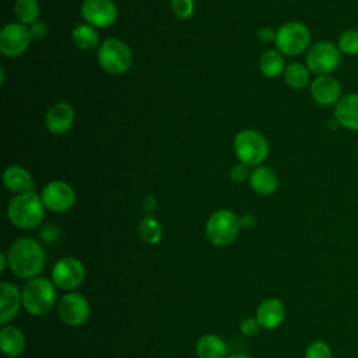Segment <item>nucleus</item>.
Instances as JSON below:
<instances>
[{
  "label": "nucleus",
  "instance_id": "obj_1",
  "mask_svg": "<svg viewBox=\"0 0 358 358\" xmlns=\"http://www.w3.org/2000/svg\"><path fill=\"white\" fill-rule=\"evenodd\" d=\"M6 255L11 271L21 278H34L45 266V250L42 245L32 238L14 241Z\"/></svg>",
  "mask_w": 358,
  "mask_h": 358
},
{
  "label": "nucleus",
  "instance_id": "obj_2",
  "mask_svg": "<svg viewBox=\"0 0 358 358\" xmlns=\"http://www.w3.org/2000/svg\"><path fill=\"white\" fill-rule=\"evenodd\" d=\"M45 208L41 194L29 190L15 194L10 200L7 206V218L17 228L32 229L43 221Z\"/></svg>",
  "mask_w": 358,
  "mask_h": 358
},
{
  "label": "nucleus",
  "instance_id": "obj_3",
  "mask_svg": "<svg viewBox=\"0 0 358 358\" xmlns=\"http://www.w3.org/2000/svg\"><path fill=\"white\" fill-rule=\"evenodd\" d=\"M56 303V285L43 277L28 280L22 288V306L34 316H43Z\"/></svg>",
  "mask_w": 358,
  "mask_h": 358
},
{
  "label": "nucleus",
  "instance_id": "obj_4",
  "mask_svg": "<svg viewBox=\"0 0 358 358\" xmlns=\"http://www.w3.org/2000/svg\"><path fill=\"white\" fill-rule=\"evenodd\" d=\"M96 59L105 73L120 76L131 67L133 53L122 39L108 38L96 49Z\"/></svg>",
  "mask_w": 358,
  "mask_h": 358
},
{
  "label": "nucleus",
  "instance_id": "obj_5",
  "mask_svg": "<svg viewBox=\"0 0 358 358\" xmlns=\"http://www.w3.org/2000/svg\"><path fill=\"white\" fill-rule=\"evenodd\" d=\"M234 151L239 162L248 166H259L268 157V143L257 130L245 129L234 137Z\"/></svg>",
  "mask_w": 358,
  "mask_h": 358
},
{
  "label": "nucleus",
  "instance_id": "obj_6",
  "mask_svg": "<svg viewBox=\"0 0 358 358\" xmlns=\"http://www.w3.org/2000/svg\"><path fill=\"white\" fill-rule=\"evenodd\" d=\"M239 229V217L227 208L214 211L206 222V236L218 248L231 245L236 239Z\"/></svg>",
  "mask_w": 358,
  "mask_h": 358
},
{
  "label": "nucleus",
  "instance_id": "obj_7",
  "mask_svg": "<svg viewBox=\"0 0 358 358\" xmlns=\"http://www.w3.org/2000/svg\"><path fill=\"white\" fill-rule=\"evenodd\" d=\"M275 49L284 56H299L309 49L310 31L301 21H288L277 29Z\"/></svg>",
  "mask_w": 358,
  "mask_h": 358
},
{
  "label": "nucleus",
  "instance_id": "obj_8",
  "mask_svg": "<svg viewBox=\"0 0 358 358\" xmlns=\"http://www.w3.org/2000/svg\"><path fill=\"white\" fill-rule=\"evenodd\" d=\"M341 62L338 46L329 41L313 43L306 52V66L316 76H327L333 73Z\"/></svg>",
  "mask_w": 358,
  "mask_h": 358
},
{
  "label": "nucleus",
  "instance_id": "obj_9",
  "mask_svg": "<svg viewBox=\"0 0 358 358\" xmlns=\"http://www.w3.org/2000/svg\"><path fill=\"white\" fill-rule=\"evenodd\" d=\"M31 41L27 25L8 22L0 31V52L6 57H18L28 49Z\"/></svg>",
  "mask_w": 358,
  "mask_h": 358
},
{
  "label": "nucleus",
  "instance_id": "obj_10",
  "mask_svg": "<svg viewBox=\"0 0 358 358\" xmlns=\"http://www.w3.org/2000/svg\"><path fill=\"white\" fill-rule=\"evenodd\" d=\"M41 199L48 210L53 213H64L74 206L76 192L71 185L64 180H50L43 186Z\"/></svg>",
  "mask_w": 358,
  "mask_h": 358
},
{
  "label": "nucleus",
  "instance_id": "obj_11",
  "mask_svg": "<svg viewBox=\"0 0 358 358\" xmlns=\"http://www.w3.org/2000/svg\"><path fill=\"white\" fill-rule=\"evenodd\" d=\"M57 313L64 324L77 327L88 320L91 309L84 295L78 292H67L57 303Z\"/></svg>",
  "mask_w": 358,
  "mask_h": 358
},
{
  "label": "nucleus",
  "instance_id": "obj_12",
  "mask_svg": "<svg viewBox=\"0 0 358 358\" xmlns=\"http://www.w3.org/2000/svg\"><path fill=\"white\" fill-rule=\"evenodd\" d=\"M85 278V268L76 257H63L52 268V281L64 291L76 289Z\"/></svg>",
  "mask_w": 358,
  "mask_h": 358
},
{
  "label": "nucleus",
  "instance_id": "obj_13",
  "mask_svg": "<svg viewBox=\"0 0 358 358\" xmlns=\"http://www.w3.org/2000/svg\"><path fill=\"white\" fill-rule=\"evenodd\" d=\"M80 14L94 28H108L117 20V7L112 0H84Z\"/></svg>",
  "mask_w": 358,
  "mask_h": 358
},
{
  "label": "nucleus",
  "instance_id": "obj_14",
  "mask_svg": "<svg viewBox=\"0 0 358 358\" xmlns=\"http://www.w3.org/2000/svg\"><path fill=\"white\" fill-rule=\"evenodd\" d=\"M312 99L320 106L336 105L341 95V85L338 80L330 74L317 76L309 85Z\"/></svg>",
  "mask_w": 358,
  "mask_h": 358
},
{
  "label": "nucleus",
  "instance_id": "obj_15",
  "mask_svg": "<svg viewBox=\"0 0 358 358\" xmlns=\"http://www.w3.org/2000/svg\"><path fill=\"white\" fill-rule=\"evenodd\" d=\"M74 123V109L67 102L52 105L45 115V127L52 134L67 133Z\"/></svg>",
  "mask_w": 358,
  "mask_h": 358
},
{
  "label": "nucleus",
  "instance_id": "obj_16",
  "mask_svg": "<svg viewBox=\"0 0 358 358\" xmlns=\"http://www.w3.org/2000/svg\"><path fill=\"white\" fill-rule=\"evenodd\" d=\"M334 120L344 129L358 131V92H350L340 98L334 106Z\"/></svg>",
  "mask_w": 358,
  "mask_h": 358
},
{
  "label": "nucleus",
  "instance_id": "obj_17",
  "mask_svg": "<svg viewBox=\"0 0 358 358\" xmlns=\"http://www.w3.org/2000/svg\"><path fill=\"white\" fill-rule=\"evenodd\" d=\"M22 303V292L17 285L3 281L0 284V322L1 324H7L13 320Z\"/></svg>",
  "mask_w": 358,
  "mask_h": 358
},
{
  "label": "nucleus",
  "instance_id": "obj_18",
  "mask_svg": "<svg viewBox=\"0 0 358 358\" xmlns=\"http://www.w3.org/2000/svg\"><path fill=\"white\" fill-rule=\"evenodd\" d=\"M256 319L263 329H277L285 319V306L277 298H267L257 306Z\"/></svg>",
  "mask_w": 358,
  "mask_h": 358
},
{
  "label": "nucleus",
  "instance_id": "obj_19",
  "mask_svg": "<svg viewBox=\"0 0 358 358\" xmlns=\"http://www.w3.org/2000/svg\"><path fill=\"white\" fill-rule=\"evenodd\" d=\"M3 185L13 193H25L32 190L34 179L28 169L21 165H10L3 172Z\"/></svg>",
  "mask_w": 358,
  "mask_h": 358
},
{
  "label": "nucleus",
  "instance_id": "obj_20",
  "mask_svg": "<svg viewBox=\"0 0 358 358\" xmlns=\"http://www.w3.org/2000/svg\"><path fill=\"white\" fill-rule=\"evenodd\" d=\"M249 183L256 193L268 196L277 190L280 185V179L274 169L264 165H259V166H255L253 171L250 172Z\"/></svg>",
  "mask_w": 358,
  "mask_h": 358
},
{
  "label": "nucleus",
  "instance_id": "obj_21",
  "mask_svg": "<svg viewBox=\"0 0 358 358\" xmlns=\"http://www.w3.org/2000/svg\"><path fill=\"white\" fill-rule=\"evenodd\" d=\"M0 350L7 357H18L25 350L24 333L15 327L4 324L0 330Z\"/></svg>",
  "mask_w": 358,
  "mask_h": 358
},
{
  "label": "nucleus",
  "instance_id": "obj_22",
  "mask_svg": "<svg viewBox=\"0 0 358 358\" xmlns=\"http://www.w3.org/2000/svg\"><path fill=\"white\" fill-rule=\"evenodd\" d=\"M199 358H227V344L215 334H204L197 340Z\"/></svg>",
  "mask_w": 358,
  "mask_h": 358
},
{
  "label": "nucleus",
  "instance_id": "obj_23",
  "mask_svg": "<svg viewBox=\"0 0 358 358\" xmlns=\"http://www.w3.org/2000/svg\"><path fill=\"white\" fill-rule=\"evenodd\" d=\"M71 39L73 43L81 49V50H94L98 49L101 42H99V34L96 31V28H94L92 25L84 22V24H78L73 28L71 31Z\"/></svg>",
  "mask_w": 358,
  "mask_h": 358
},
{
  "label": "nucleus",
  "instance_id": "obj_24",
  "mask_svg": "<svg viewBox=\"0 0 358 358\" xmlns=\"http://www.w3.org/2000/svg\"><path fill=\"white\" fill-rule=\"evenodd\" d=\"M259 69L264 77L275 78L285 70L284 55L277 49H267L260 55Z\"/></svg>",
  "mask_w": 358,
  "mask_h": 358
},
{
  "label": "nucleus",
  "instance_id": "obj_25",
  "mask_svg": "<svg viewBox=\"0 0 358 358\" xmlns=\"http://www.w3.org/2000/svg\"><path fill=\"white\" fill-rule=\"evenodd\" d=\"M282 76L285 84L294 90H303L308 87L310 81V70L308 69L306 64L298 62L285 66Z\"/></svg>",
  "mask_w": 358,
  "mask_h": 358
},
{
  "label": "nucleus",
  "instance_id": "obj_26",
  "mask_svg": "<svg viewBox=\"0 0 358 358\" xmlns=\"http://www.w3.org/2000/svg\"><path fill=\"white\" fill-rule=\"evenodd\" d=\"M39 14L41 7L36 0H15L14 15L17 18V22L29 27L38 21Z\"/></svg>",
  "mask_w": 358,
  "mask_h": 358
},
{
  "label": "nucleus",
  "instance_id": "obj_27",
  "mask_svg": "<svg viewBox=\"0 0 358 358\" xmlns=\"http://www.w3.org/2000/svg\"><path fill=\"white\" fill-rule=\"evenodd\" d=\"M137 232L141 241L148 245H155L162 238V227L152 215H145L141 218L137 225Z\"/></svg>",
  "mask_w": 358,
  "mask_h": 358
},
{
  "label": "nucleus",
  "instance_id": "obj_28",
  "mask_svg": "<svg viewBox=\"0 0 358 358\" xmlns=\"http://www.w3.org/2000/svg\"><path fill=\"white\" fill-rule=\"evenodd\" d=\"M337 46L341 53L348 56L358 55V29L350 28L340 34L337 39Z\"/></svg>",
  "mask_w": 358,
  "mask_h": 358
},
{
  "label": "nucleus",
  "instance_id": "obj_29",
  "mask_svg": "<svg viewBox=\"0 0 358 358\" xmlns=\"http://www.w3.org/2000/svg\"><path fill=\"white\" fill-rule=\"evenodd\" d=\"M331 357H333L331 347L322 340L312 341L305 348V358H331Z\"/></svg>",
  "mask_w": 358,
  "mask_h": 358
},
{
  "label": "nucleus",
  "instance_id": "obj_30",
  "mask_svg": "<svg viewBox=\"0 0 358 358\" xmlns=\"http://www.w3.org/2000/svg\"><path fill=\"white\" fill-rule=\"evenodd\" d=\"M171 8L178 18L187 20L194 13V1L193 0H171Z\"/></svg>",
  "mask_w": 358,
  "mask_h": 358
},
{
  "label": "nucleus",
  "instance_id": "obj_31",
  "mask_svg": "<svg viewBox=\"0 0 358 358\" xmlns=\"http://www.w3.org/2000/svg\"><path fill=\"white\" fill-rule=\"evenodd\" d=\"M250 172H249V166L242 164V162H236L231 166L229 171V178L234 183H243L246 179H249Z\"/></svg>",
  "mask_w": 358,
  "mask_h": 358
},
{
  "label": "nucleus",
  "instance_id": "obj_32",
  "mask_svg": "<svg viewBox=\"0 0 358 358\" xmlns=\"http://www.w3.org/2000/svg\"><path fill=\"white\" fill-rule=\"evenodd\" d=\"M260 323L257 322L256 317H245L241 323H239V330L243 336H248V337H253L259 333L260 330Z\"/></svg>",
  "mask_w": 358,
  "mask_h": 358
},
{
  "label": "nucleus",
  "instance_id": "obj_33",
  "mask_svg": "<svg viewBox=\"0 0 358 358\" xmlns=\"http://www.w3.org/2000/svg\"><path fill=\"white\" fill-rule=\"evenodd\" d=\"M28 29H29L31 38L35 39V41H41L48 35V25L45 22H41V21H36L35 24L29 25Z\"/></svg>",
  "mask_w": 358,
  "mask_h": 358
},
{
  "label": "nucleus",
  "instance_id": "obj_34",
  "mask_svg": "<svg viewBox=\"0 0 358 358\" xmlns=\"http://www.w3.org/2000/svg\"><path fill=\"white\" fill-rule=\"evenodd\" d=\"M275 36H277V31H274L271 27H262L257 31V39L262 43H271L275 42Z\"/></svg>",
  "mask_w": 358,
  "mask_h": 358
},
{
  "label": "nucleus",
  "instance_id": "obj_35",
  "mask_svg": "<svg viewBox=\"0 0 358 358\" xmlns=\"http://www.w3.org/2000/svg\"><path fill=\"white\" fill-rule=\"evenodd\" d=\"M255 224H256V217L252 213H245V214L239 215V225H241V228L249 229V228L255 227Z\"/></svg>",
  "mask_w": 358,
  "mask_h": 358
},
{
  "label": "nucleus",
  "instance_id": "obj_36",
  "mask_svg": "<svg viewBox=\"0 0 358 358\" xmlns=\"http://www.w3.org/2000/svg\"><path fill=\"white\" fill-rule=\"evenodd\" d=\"M141 207H143V210H144V211H147V213L154 211V210H155V207H157V199H155L152 194L145 196V197L143 199Z\"/></svg>",
  "mask_w": 358,
  "mask_h": 358
},
{
  "label": "nucleus",
  "instance_id": "obj_37",
  "mask_svg": "<svg viewBox=\"0 0 358 358\" xmlns=\"http://www.w3.org/2000/svg\"><path fill=\"white\" fill-rule=\"evenodd\" d=\"M41 236L48 241V242H52L57 238V229L55 227H46L43 228V231L41 232Z\"/></svg>",
  "mask_w": 358,
  "mask_h": 358
},
{
  "label": "nucleus",
  "instance_id": "obj_38",
  "mask_svg": "<svg viewBox=\"0 0 358 358\" xmlns=\"http://www.w3.org/2000/svg\"><path fill=\"white\" fill-rule=\"evenodd\" d=\"M7 264H8V260H7V255L1 253V255H0V271H1V273L6 270V266H7Z\"/></svg>",
  "mask_w": 358,
  "mask_h": 358
},
{
  "label": "nucleus",
  "instance_id": "obj_39",
  "mask_svg": "<svg viewBox=\"0 0 358 358\" xmlns=\"http://www.w3.org/2000/svg\"><path fill=\"white\" fill-rule=\"evenodd\" d=\"M227 358H250L249 355H245V354H234V355H229Z\"/></svg>",
  "mask_w": 358,
  "mask_h": 358
}]
</instances>
